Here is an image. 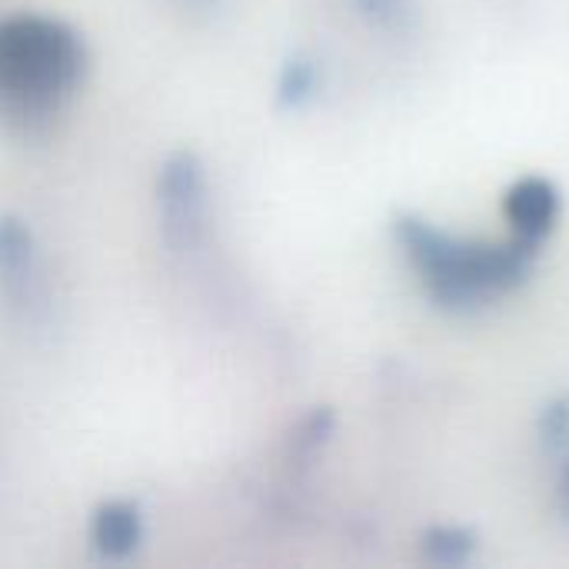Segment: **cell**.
<instances>
[{"label":"cell","mask_w":569,"mask_h":569,"mask_svg":"<svg viewBox=\"0 0 569 569\" xmlns=\"http://www.w3.org/2000/svg\"><path fill=\"white\" fill-rule=\"evenodd\" d=\"M87 50L73 27L40 13L0 20V117L37 130L80 87Z\"/></svg>","instance_id":"cell-1"},{"label":"cell","mask_w":569,"mask_h":569,"mask_svg":"<svg viewBox=\"0 0 569 569\" xmlns=\"http://www.w3.org/2000/svg\"><path fill=\"white\" fill-rule=\"evenodd\" d=\"M397 243L427 293L450 310H473L510 293L523 283L537 253L513 237L507 243L463 240L417 217L397 223Z\"/></svg>","instance_id":"cell-2"},{"label":"cell","mask_w":569,"mask_h":569,"mask_svg":"<svg viewBox=\"0 0 569 569\" xmlns=\"http://www.w3.org/2000/svg\"><path fill=\"white\" fill-rule=\"evenodd\" d=\"M203 210H207V187H203L200 163L190 153L170 157L160 173V223L167 243L177 250L193 247V240L203 230Z\"/></svg>","instance_id":"cell-3"},{"label":"cell","mask_w":569,"mask_h":569,"mask_svg":"<svg viewBox=\"0 0 569 569\" xmlns=\"http://www.w3.org/2000/svg\"><path fill=\"white\" fill-rule=\"evenodd\" d=\"M503 217L513 230V240L537 250L560 220V190L543 177H523L507 190Z\"/></svg>","instance_id":"cell-4"},{"label":"cell","mask_w":569,"mask_h":569,"mask_svg":"<svg viewBox=\"0 0 569 569\" xmlns=\"http://www.w3.org/2000/svg\"><path fill=\"white\" fill-rule=\"evenodd\" d=\"M143 540V517L133 503H123V500H113V503H103L97 513H93V523H90V543L93 550L103 557V560H123L130 557Z\"/></svg>","instance_id":"cell-5"},{"label":"cell","mask_w":569,"mask_h":569,"mask_svg":"<svg viewBox=\"0 0 569 569\" xmlns=\"http://www.w3.org/2000/svg\"><path fill=\"white\" fill-rule=\"evenodd\" d=\"M37 277V253H33V237L23 227V220L3 217L0 220V290L10 300L30 297Z\"/></svg>","instance_id":"cell-6"},{"label":"cell","mask_w":569,"mask_h":569,"mask_svg":"<svg viewBox=\"0 0 569 569\" xmlns=\"http://www.w3.org/2000/svg\"><path fill=\"white\" fill-rule=\"evenodd\" d=\"M423 550L433 563H463L473 553V537L463 530H450V527H437L427 540Z\"/></svg>","instance_id":"cell-7"},{"label":"cell","mask_w":569,"mask_h":569,"mask_svg":"<svg viewBox=\"0 0 569 569\" xmlns=\"http://www.w3.org/2000/svg\"><path fill=\"white\" fill-rule=\"evenodd\" d=\"M317 87V70L310 60H290L280 77V100L283 103H303Z\"/></svg>","instance_id":"cell-8"},{"label":"cell","mask_w":569,"mask_h":569,"mask_svg":"<svg viewBox=\"0 0 569 569\" xmlns=\"http://www.w3.org/2000/svg\"><path fill=\"white\" fill-rule=\"evenodd\" d=\"M543 437L557 450L569 443V403H553L543 417Z\"/></svg>","instance_id":"cell-9"},{"label":"cell","mask_w":569,"mask_h":569,"mask_svg":"<svg viewBox=\"0 0 569 569\" xmlns=\"http://www.w3.org/2000/svg\"><path fill=\"white\" fill-rule=\"evenodd\" d=\"M363 7L367 17L380 20V23H393L403 17V0H357Z\"/></svg>","instance_id":"cell-10"},{"label":"cell","mask_w":569,"mask_h":569,"mask_svg":"<svg viewBox=\"0 0 569 569\" xmlns=\"http://www.w3.org/2000/svg\"><path fill=\"white\" fill-rule=\"evenodd\" d=\"M560 503H563V510L569 513V467L567 473H563V480H560Z\"/></svg>","instance_id":"cell-11"}]
</instances>
